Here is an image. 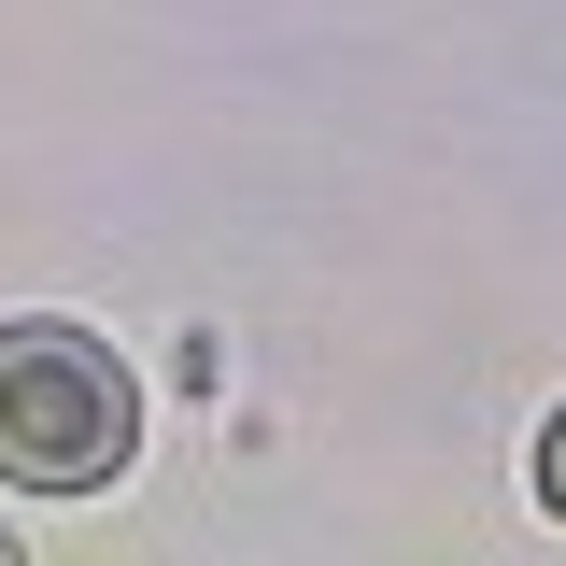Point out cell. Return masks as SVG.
<instances>
[{"mask_svg":"<svg viewBox=\"0 0 566 566\" xmlns=\"http://www.w3.org/2000/svg\"><path fill=\"white\" fill-rule=\"evenodd\" d=\"M538 495H553V510H566V411L538 424Z\"/></svg>","mask_w":566,"mask_h":566,"instance_id":"7a4b0ae2","label":"cell"},{"mask_svg":"<svg viewBox=\"0 0 566 566\" xmlns=\"http://www.w3.org/2000/svg\"><path fill=\"white\" fill-rule=\"evenodd\" d=\"M142 439V397L114 340L85 326H0V482L29 495H99Z\"/></svg>","mask_w":566,"mask_h":566,"instance_id":"6da1fadb","label":"cell"}]
</instances>
